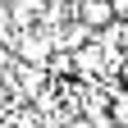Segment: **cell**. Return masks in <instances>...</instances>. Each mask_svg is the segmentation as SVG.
I'll return each instance as SVG.
<instances>
[{
  "label": "cell",
  "mask_w": 128,
  "mask_h": 128,
  "mask_svg": "<svg viewBox=\"0 0 128 128\" xmlns=\"http://www.w3.org/2000/svg\"><path fill=\"white\" fill-rule=\"evenodd\" d=\"M73 18L101 37L105 28H114V9H110V0H73Z\"/></svg>",
  "instance_id": "cell-1"
},
{
  "label": "cell",
  "mask_w": 128,
  "mask_h": 128,
  "mask_svg": "<svg viewBox=\"0 0 128 128\" xmlns=\"http://www.w3.org/2000/svg\"><path fill=\"white\" fill-rule=\"evenodd\" d=\"M110 119H114L119 128H128V92H119V96H110Z\"/></svg>",
  "instance_id": "cell-2"
},
{
  "label": "cell",
  "mask_w": 128,
  "mask_h": 128,
  "mask_svg": "<svg viewBox=\"0 0 128 128\" xmlns=\"http://www.w3.org/2000/svg\"><path fill=\"white\" fill-rule=\"evenodd\" d=\"M110 9H114V23H128V0H110Z\"/></svg>",
  "instance_id": "cell-3"
},
{
  "label": "cell",
  "mask_w": 128,
  "mask_h": 128,
  "mask_svg": "<svg viewBox=\"0 0 128 128\" xmlns=\"http://www.w3.org/2000/svg\"><path fill=\"white\" fill-rule=\"evenodd\" d=\"M119 87H124V92H128V60H124V64H119Z\"/></svg>",
  "instance_id": "cell-4"
}]
</instances>
